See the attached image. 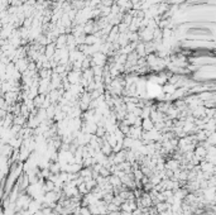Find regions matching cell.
I'll use <instances>...</instances> for the list:
<instances>
[{
  "instance_id": "1",
  "label": "cell",
  "mask_w": 216,
  "mask_h": 215,
  "mask_svg": "<svg viewBox=\"0 0 216 215\" xmlns=\"http://www.w3.org/2000/svg\"><path fill=\"white\" fill-rule=\"evenodd\" d=\"M80 72L78 71H72V72H70L68 74V81L71 82V84H75V82H77L78 80H80Z\"/></svg>"
},
{
  "instance_id": "2",
  "label": "cell",
  "mask_w": 216,
  "mask_h": 215,
  "mask_svg": "<svg viewBox=\"0 0 216 215\" xmlns=\"http://www.w3.org/2000/svg\"><path fill=\"white\" fill-rule=\"evenodd\" d=\"M143 127H144V129H147L148 132H149V130H152V129L154 128L153 122L150 120L149 118H146V119H144V122H143Z\"/></svg>"
},
{
  "instance_id": "3",
  "label": "cell",
  "mask_w": 216,
  "mask_h": 215,
  "mask_svg": "<svg viewBox=\"0 0 216 215\" xmlns=\"http://www.w3.org/2000/svg\"><path fill=\"white\" fill-rule=\"evenodd\" d=\"M140 2H143V0H140Z\"/></svg>"
}]
</instances>
